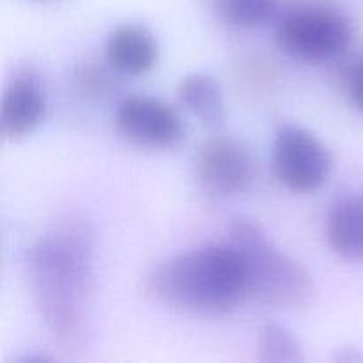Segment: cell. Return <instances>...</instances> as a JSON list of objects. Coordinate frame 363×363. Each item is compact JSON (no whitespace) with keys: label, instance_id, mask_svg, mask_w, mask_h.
Masks as SVG:
<instances>
[{"label":"cell","instance_id":"6da1fadb","mask_svg":"<svg viewBox=\"0 0 363 363\" xmlns=\"http://www.w3.org/2000/svg\"><path fill=\"white\" fill-rule=\"evenodd\" d=\"M39 314L53 337L78 333L92 280V238L85 225L64 223L50 230L28 255Z\"/></svg>","mask_w":363,"mask_h":363},{"label":"cell","instance_id":"7a4b0ae2","mask_svg":"<svg viewBox=\"0 0 363 363\" xmlns=\"http://www.w3.org/2000/svg\"><path fill=\"white\" fill-rule=\"evenodd\" d=\"M145 291L165 307L197 315L229 314L250 296L243 261L229 241L160 262L145 279Z\"/></svg>","mask_w":363,"mask_h":363},{"label":"cell","instance_id":"3957f363","mask_svg":"<svg viewBox=\"0 0 363 363\" xmlns=\"http://www.w3.org/2000/svg\"><path fill=\"white\" fill-rule=\"evenodd\" d=\"M229 243L243 261L250 296L277 308H301L311 303L315 293L312 275L280 250L257 222L233 220Z\"/></svg>","mask_w":363,"mask_h":363},{"label":"cell","instance_id":"277c9868","mask_svg":"<svg viewBox=\"0 0 363 363\" xmlns=\"http://www.w3.org/2000/svg\"><path fill=\"white\" fill-rule=\"evenodd\" d=\"M353 41V23L337 7L300 4L282 14L277 25L280 50L303 62H328L342 57Z\"/></svg>","mask_w":363,"mask_h":363},{"label":"cell","instance_id":"5b68a950","mask_svg":"<svg viewBox=\"0 0 363 363\" xmlns=\"http://www.w3.org/2000/svg\"><path fill=\"white\" fill-rule=\"evenodd\" d=\"M333 160L328 147L308 130L280 126L273 142V170L282 186L294 194H311L328 181Z\"/></svg>","mask_w":363,"mask_h":363},{"label":"cell","instance_id":"8992f818","mask_svg":"<svg viewBox=\"0 0 363 363\" xmlns=\"http://www.w3.org/2000/svg\"><path fill=\"white\" fill-rule=\"evenodd\" d=\"M197 177L209 195L236 197L250 190L255 179V162L243 142L215 135L201 145L197 155Z\"/></svg>","mask_w":363,"mask_h":363},{"label":"cell","instance_id":"52a82bcc","mask_svg":"<svg viewBox=\"0 0 363 363\" xmlns=\"http://www.w3.org/2000/svg\"><path fill=\"white\" fill-rule=\"evenodd\" d=\"M116 126L123 137L149 149H172L186 137L179 113L152 96H130L116 113Z\"/></svg>","mask_w":363,"mask_h":363},{"label":"cell","instance_id":"ba28073f","mask_svg":"<svg viewBox=\"0 0 363 363\" xmlns=\"http://www.w3.org/2000/svg\"><path fill=\"white\" fill-rule=\"evenodd\" d=\"M46 116V96L39 77L30 67H21L6 85L0 110L2 133L9 140L27 137Z\"/></svg>","mask_w":363,"mask_h":363},{"label":"cell","instance_id":"9c48e42d","mask_svg":"<svg viewBox=\"0 0 363 363\" xmlns=\"http://www.w3.org/2000/svg\"><path fill=\"white\" fill-rule=\"evenodd\" d=\"M158 53L155 34L142 25H119L106 39V62L117 73L128 77L149 73L158 62Z\"/></svg>","mask_w":363,"mask_h":363},{"label":"cell","instance_id":"30bf717a","mask_svg":"<svg viewBox=\"0 0 363 363\" xmlns=\"http://www.w3.org/2000/svg\"><path fill=\"white\" fill-rule=\"evenodd\" d=\"M326 241L344 261H363V195H344L330 206Z\"/></svg>","mask_w":363,"mask_h":363},{"label":"cell","instance_id":"8fae6325","mask_svg":"<svg viewBox=\"0 0 363 363\" xmlns=\"http://www.w3.org/2000/svg\"><path fill=\"white\" fill-rule=\"evenodd\" d=\"M177 99L204 126L216 128L225 121V99L216 78L206 73L184 77L177 85Z\"/></svg>","mask_w":363,"mask_h":363},{"label":"cell","instance_id":"7c38bea8","mask_svg":"<svg viewBox=\"0 0 363 363\" xmlns=\"http://www.w3.org/2000/svg\"><path fill=\"white\" fill-rule=\"evenodd\" d=\"M206 4L225 23L254 28L268 23L275 16L280 0H206Z\"/></svg>","mask_w":363,"mask_h":363},{"label":"cell","instance_id":"4fadbf2b","mask_svg":"<svg viewBox=\"0 0 363 363\" xmlns=\"http://www.w3.org/2000/svg\"><path fill=\"white\" fill-rule=\"evenodd\" d=\"M259 360L264 363H301L305 362L303 347L293 332L279 323H268L259 330Z\"/></svg>","mask_w":363,"mask_h":363},{"label":"cell","instance_id":"5bb4252c","mask_svg":"<svg viewBox=\"0 0 363 363\" xmlns=\"http://www.w3.org/2000/svg\"><path fill=\"white\" fill-rule=\"evenodd\" d=\"M344 87H346L347 98L354 106L363 112V52L354 60L347 64L342 74Z\"/></svg>","mask_w":363,"mask_h":363}]
</instances>
